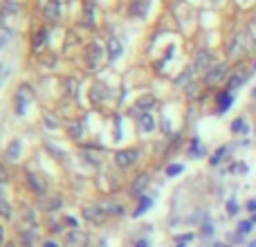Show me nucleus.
<instances>
[{"label": "nucleus", "instance_id": "43", "mask_svg": "<svg viewBox=\"0 0 256 247\" xmlns=\"http://www.w3.org/2000/svg\"><path fill=\"white\" fill-rule=\"evenodd\" d=\"M222 247H225V245H222Z\"/></svg>", "mask_w": 256, "mask_h": 247}, {"label": "nucleus", "instance_id": "15", "mask_svg": "<svg viewBox=\"0 0 256 247\" xmlns=\"http://www.w3.org/2000/svg\"><path fill=\"white\" fill-rule=\"evenodd\" d=\"M234 104V94L232 92H220L218 94V115H225L230 106Z\"/></svg>", "mask_w": 256, "mask_h": 247}, {"label": "nucleus", "instance_id": "17", "mask_svg": "<svg viewBox=\"0 0 256 247\" xmlns=\"http://www.w3.org/2000/svg\"><path fill=\"white\" fill-rule=\"evenodd\" d=\"M135 120H137V128H140L142 132H150L155 128V122H153V117H150V112H144V115L135 117Z\"/></svg>", "mask_w": 256, "mask_h": 247}, {"label": "nucleus", "instance_id": "7", "mask_svg": "<svg viewBox=\"0 0 256 247\" xmlns=\"http://www.w3.org/2000/svg\"><path fill=\"white\" fill-rule=\"evenodd\" d=\"M140 160V150L137 148H126V150H120V153L115 155V162L120 168H128L132 166V164Z\"/></svg>", "mask_w": 256, "mask_h": 247}, {"label": "nucleus", "instance_id": "37", "mask_svg": "<svg viewBox=\"0 0 256 247\" xmlns=\"http://www.w3.org/2000/svg\"><path fill=\"white\" fill-rule=\"evenodd\" d=\"M4 247H16V243H12V240H9V243H4Z\"/></svg>", "mask_w": 256, "mask_h": 247}, {"label": "nucleus", "instance_id": "42", "mask_svg": "<svg viewBox=\"0 0 256 247\" xmlns=\"http://www.w3.org/2000/svg\"><path fill=\"white\" fill-rule=\"evenodd\" d=\"M254 68H256V63H254Z\"/></svg>", "mask_w": 256, "mask_h": 247}, {"label": "nucleus", "instance_id": "5", "mask_svg": "<svg viewBox=\"0 0 256 247\" xmlns=\"http://www.w3.org/2000/svg\"><path fill=\"white\" fill-rule=\"evenodd\" d=\"M40 12L50 22L61 20V2L58 0H40Z\"/></svg>", "mask_w": 256, "mask_h": 247}, {"label": "nucleus", "instance_id": "26", "mask_svg": "<svg viewBox=\"0 0 256 247\" xmlns=\"http://www.w3.org/2000/svg\"><path fill=\"white\" fill-rule=\"evenodd\" d=\"M232 130H234V132H248L245 122L243 120H234V122H232Z\"/></svg>", "mask_w": 256, "mask_h": 247}, {"label": "nucleus", "instance_id": "16", "mask_svg": "<svg viewBox=\"0 0 256 247\" xmlns=\"http://www.w3.org/2000/svg\"><path fill=\"white\" fill-rule=\"evenodd\" d=\"M148 180H150L148 173H142V176H137V178H135V182H132V186H130V194H132V196H140L142 191L146 189Z\"/></svg>", "mask_w": 256, "mask_h": 247}, {"label": "nucleus", "instance_id": "19", "mask_svg": "<svg viewBox=\"0 0 256 247\" xmlns=\"http://www.w3.org/2000/svg\"><path fill=\"white\" fill-rule=\"evenodd\" d=\"M45 38H48V32L40 30L38 34H34V40H32V48H34L36 52H40V50H43V45H45Z\"/></svg>", "mask_w": 256, "mask_h": 247}, {"label": "nucleus", "instance_id": "25", "mask_svg": "<svg viewBox=\"0 0 256 247\" xmlns=\"http://www.w3.org/2000/svg\"><path fill=\"white\" fill-rule=\"evenodd\" d=\"M182 171H184V166H182V164H171V166L166 168V176L168 178H176V176H180Z\"/></svg>", "mask_w": 256, "mask_h": 247}, {"label": "nucleus", "instance_id": "38", "mask_svg": "<svg viewBox=\"0 0 256 247\" xmlns=\"http://www.w3.org/2000/svg\"><path fill=\"white\" fill-rule=\"evenodd\" d=\"M252 222H254V225H256V214H254V216H252Z\"/></svg>", "mask_w": 256, "mask_h": 247}, {"label": "nucleus", "instance_id": "21", "mask_svg": "<svg viewBox=\"0 0 256 247\" xmlns=\"http://www.w3.org/2000/svg\"><path fill=\"white\" fill-rule=\"evenodd\" d=\"M81 128H84V124H81V122L70 124V130H68V132H70V137H72V140H81V132H84V130H81Z\"/></svg>", "mask_w": 256, "mask_h": 247}, {"label": "nucleus", "instance_id": "12", "mask_svg": "<svg viewBox=\"0 0 256 247\" xmlns=\"http://www.w3.org/2000/svg\"><path fill=\"white\" fill-rule=\"evenodd\" d=\"M63 207V198L61 196H50V198H40L38 200V209L43 212H56Z\"/></svg>", "mask_w": 256, "mask_h": 247}, {"label": "nucleus", "instance_id": "28", "mask_svg": "<svg viewBox=\"0 0 256 247\" xmlns=\"http://www.w3.org/2000/svg\"><path fill=\"white\" fill-rule=\"evenodd\" d=\"M0 207H2V218H4V220H9V216H12V212H9V202H7V200H0Z\"/></svg>", "mask_w": 256, "mask_h": 247}, {"label": "nucleus", "instance_id": "8", "mask_svg": "<svg viewBox=\"0 0 256 247\" xmlns=\"http://www.w3.org/2000/svg\"><path fill=\"white\" fill-rule=\"evenodd\" d=\"M248 76H250V68L248 66H238L234 70V74L230 76V81H227V86H230V90H236V88H240V86L248 81Z\"/></svg>", "mask_w": 256, "mask_h": 247}, {"label": "nucleus", "instance_id": "41", "mask_svg": "<svg viewBox=\"0 0 256 247\" xmlns=\"http://www.w3.org/2000/svg\"><path fill=\"white\" fill-rule=\"evenodd\" d=\"M254 97H256V90H254Z\"/></svg>", "mask_w": 256, "mask_h": 247}, {"label": "nucleus", "instance_id": "32", "mask_svg": "<svg viewBox=\"0 0 256 247\" xmlns=\"http://www.w3.org/2000/svg\"><path fill=\"white\" fill-rule=\"evenodd\" d=\"M248 32H250V36H252V40H254V45H256V20H252V22H250Z\"/></svg>", "mask_w": 256, "mask_h": 247}, {"label": "nucleus", "instance_id": "9", "mask_svg": "<svg viewBox=\"0 0 256 247\" xmlns=\"http://www.w3.org/2000/svg\"><path fill=\"white\" fill-rule=\"evenodd\" d=\"M63 243H66V247H86L88 245V236H86L81 230H72L66 234Z\"/></svg>", "mask_w": 256, "mask_h": 247}, {"label": "nucleus", "instance_id": "29", "mask_svg": "<svg viewBox=\"0 0 256 247\" xmlns=\"http://www.w3.org/2000/svg\"><path fill=\"white\" fill-rule=\"evenodd\" d=\"M252 227H254L252 220H245V222H240V225H238V232H240V234H245V232H252Z\"/></svg>", "mask_w": 256, "mask_h": 247}, {"label": "nucleus", "instance_id": "40", "mask_svg": "<svg viewBox=\"0 0 256 247\" xmlns=\"http://www.w3.org/2000/svg\"><path fill=\"white\" fill-rule=\"evenodd\" d=\"M178 247H186V245H184V243H182V245H180V243H178Z\"/></svg>", "mask_w": 256, "mask_h": 247}, {"label": "nucleus", "instance_id": "13", "mask_svg": "<svg viewBox=\"0 0 256 247\" xmlns=\"http://www.w3.org/2000/svg\"><path fill=\"white\" fill-rule=\"evenodd\" d=\"M212 54L207 52V50H202V52H198V56H196V63H194V70L196 72H204V70H212Z\"/></svg>", "mask_w": 256, "mask_h": 247}, {"label": "nucleus", "instance_id": "14", "mask_svg": "<svg viewBox=\"0 0 256 247\" xmlns=\"http://www.w3.org/2000/svg\"><path fill=\"white\" fill-rule=\"evenodd\" d=\"M122 56V43L117 36H108V58L110 61H117Z\"/></svg>", "mask_w": 256, "mask_h": 247}, {"label": "nucleus", "instance_id": "34", "mask_svg": "<svg viewBox=\"0 0 256 247\" xmlns=\"http://www.w3.org/2000/svg\"><path fill=\"white\" fill-rule=\"evenodd\" d=\"M248 212H256V200H250L248 202Z\"/></svg>", "mask_w": 256, "mask_h": 247}, {"label": "nucleus", "instance_id": "31", "mask_svg": "<svg viewBox=\"0 0 256 247\" xmlns=\"http://www.w3.org/2000/svg\"><path fill=\"white\" fill-rule=\"evenodd\" d=\"M63 222H66L68 227H72V230H76V218L74 216H66L63 218Z\"/></svg>", "mask_w": 256, "mask_h": 247}, {"label": "nucleus", "instance_id": "24", "mask_svg": "<svg viewBox=\"0 0 256 247\" xmlns=\"http://www.w3.org/2000/svg\"><path fill=\"white\" fill-rule=\"evenodd\" d=\"M227 153V146H222V148H218L216 153L212 155V166H218V164H220V160H222V155Z\"/></svg>", "mask_w": 256, "mask_h": 247}, {"label": "nucleus", "instance_id": "33", "mask_svg": "<svg viewBox=\"0 0 256 247\" xmlns=\"http://www.w3.org/2000/svg\"><path fill=\"white\" fill-rule=\"evenodd\" d=\"M9 38H12V32H9L7 27H2V48L9 43Z\"/></svg>", "mask_w": 256, "mask_h": 247}, {"label": "nucleus", "instance_id": "6", "mask_svg": "<svg viewBox=\"0 0 256 247\" xmlns=\"http://www.w3.org/2000/svg\"><path fill=\"white\" fill-rule=\"evenodd\" d=\"M155 106V97L153 94H144V97H140L135 102V106L128 110V115L130 117H140V115H144V112H150V108Z\"/></svg>", "mask_w": 256, "mask_h": 247}, {"label": "nucleus", "instance_id": "20", "mask_svg": "<svg viewBox=\"0 0 256 247\" xmlns=\"http://www.w3.org/2000/svg\"><path fill=\"white\" fill-rule=\"evenodd\" d=\"M150 204H153V200H150V198H142L140 200V207H137L135 209V214H132V216H142V214H144V212H148V209H150Z\"/></svg>", "mask_w": 256, "mask_h": 247}, {"label": "nucleus", "instance_id": "3", "mask_svg": "<svg viewBox=\"0 0 256 247\" xmlns=\"http://www.w3.org/2000/svg\"><path fill=\"white\" fill-rule=\"evenodd\" d=\"M84 58H86V68H88L90 72H97L99 66H102V61H104V48H102V43H99V40H92V43L88 45V50H86Z\"/></svg>", "mask_w": 256, "mask_h": 247}, {"label": "nucleus", "instance_id": "23", "mask_svg": "<svg viewBox=\"0 0 256 247\" xmlns=\"http://www.w3.org/2000/svg\"><path fill=\"white\" fill-rule=\"evenodd\" d=\"M128 14H130V16H144V14H146V7H144L142 2H132L130 9H128Z\"/></svg>", "mask_w": 256, "mask_h": 247}, {"label": "nucleus", "instance_id": "10", "mask_svg": "<svg viewBox=\"0 0 256 247\" xmlns=\"http://www.w3.org/2000/svg\"><path fill=\"white\" fill-rule=\"evenodd\" d=\"M227 63H218L216 68H212V70L207 72V86H216V84H220V81H225V76H227Z\"/></svg>", "mask_w": 256, "mask_h": 247}, {"label": "nucleus", "instance_id": "1", "mask_svg": "<svg viewBox=\"0 0 256 247\" xmlns=\"http://www.w3.org/2000/svg\"><path fill=\"white\" fill-rule=\"evenodd\" d=\"M18 236H20V243L25 247H34V243L38 240V225H36L34 209H22V218L18 220Z\"/></svg>", "mask_w": 256, "mask_h": 247}, {"label": "nucleus", "instance_id": "30", "mask_svg": "<svg viewBox=\"0 0 256 247\" xmlns=\"http://www.w3.org/2000/svg\"><path fill=\"white\" fill-rule=\"evenodd\" d=\"M236 212H238V204H236V200H230V202H227V214H230V216H234Z\"/></svg>", "mask_w": 256, "mask_h": 247}, {"label": "nucleus", "instance_id": "22", "mask_svg": "<svg viewBox=\"0 0 256 247\" xmlns=\"http://www.w3.org/2000/svg\"><path fill=\"white\" fill-rule=\"evenodd\" d=\"M189 155H191V158H200V155H204L202 144H200L198 140H194V142H191V150H189Z\"/></svg>", "mask_w": 256, "mask_h": 247}, {"label": "nucleus", "instance_id": "39", "mask_svg": "<svg viewBox=\"0 0 256 247\" xmlns=\"http://www.w3.org/2000/svg\"><path fill=\"white\" fill-rule=\"evenodd\" d=\"M250 247H256V240H254V243H250Z\"/></svg>", "mask_w": 256, "mask_h": 247}, {"label": "nucleus", "instance_id": "35", "mask_svg": "<svg viewBox=\"0 0 256 247\" xmlns=\"http://www.w3.org/2000/svg\"><path fill=\"white\" fill-rule=\"evenodd\" d=\"M135 247H148V240H137Z\"/></svg>", "mask_w": 256, "mask_h": 247}, {"label": "nucleus", "instance_id": "4", "mask_svg": "<svg viewBox=\"0 0 256 247\" xmlns=\"http://www.w3.org/2000/svg\"><path fill=\"white\" fill-rule=\"evenodd\" d=\"M30 102H32V88H30L27 84H22L20 88L16 90V99H14V110H16L18 117L25 115V110H27V106H30Z\"/></svg>", "mask_w": 256, "mask_h": 247}, {"label": "nucleus", "instance_id": "11", "mask_svg": "<svg viewBox=\"0 0 256 247\" xmlns=\"http://www.w3.org/2000/svg\"><path fill=\"white\" fill-rule=\"evenodd\" d=\"M106 94H108V86L104 84V81H94L92 88H90V102H92L94 106H99V104H104Z\"/></svg>", "mask_w": 256, "mask_h": 247}, {"label": "nucleus", "instance_id": "2", "mask_svg": "<svg viewBox=\"0 0 256 247\" xmlns=\"http://www.w3.org/2000/svg\"><path fill=\"white\" fill-rule=\"evenodd\" d=\"M84 218L90 222V225L99 227V225H104V222H106L108 218H110V212H108L106 202L90 204V207H86V209H84Z\"/></svg>", "mask_w": 256, "mask_h": 247}, {"label": "nucleus", "instance_id": "18", "mask_svg": "<svg viewBox=\"0 0 256 247\" xmlns=\"http://www.w3.org/2000/svg\"><path fill=\"white\" fill-rule=\"evenodd\" d=\"M27 182H30V189L34 191L36 196H43V191H45V182L40 180L38 176H34V173H27Z\"/></svg>", "mask_w": 256, "mask_h": 247}, {"label": "nucleus", "instance_id": "36", "mask_svg": "<svg viewBox=\"0 0 256 247\" xmlns=\"http://www.w3.org/2000/svg\"><path fill=\"white\" fill-rule=\"evenodd\" d=\"M43 247H58V245L54 243V240H45V243H43Z\"/></svg>", "mask_w": 256, "mask_h": 247}, {"label": "nucleus", "instance_id": "27", "mask_svg": "<svg viewBox=\"0 0 256 247\" xmlns=\"http://www.w3.org/2000/svg\"><path fill=\"white\" fill-rule=\"evenodd\" d=\"M16 148L20 150V144H18V142H12V144H9V150H7V158L9 160H16Z\"/></svg>", "mask_w": 256, "mask_h": 247}]
</instances>
